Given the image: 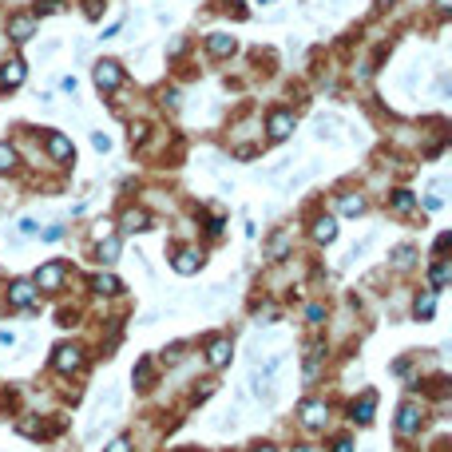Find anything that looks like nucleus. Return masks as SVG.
<instances>
[{
	"instance_id": "obj_1",
	"label": "nucleus",
	"mask_w": 452,
	"mask_h": 452,
	"mask_svg": "<svg viewBox=\"0 0 452 452\" xmlns=\"http://www.w3.org/2000/svg\"><path fill=\"white\" fill-rule=\"evenodd\" d=\"M92 76H96V88H99V92H115V88L123 83V68L115 64V60H99Z\"/></svg>"
},
{
	"instance_id": "obj_2",
	"label": "nucleus",
	"mask_w": 452,
	"mask_h": 452,
	"mask_svg": "<svg viewBox=\"0 0 452 452\" xmlns=\"http://www.w3.org/2000/svg\"><path fill=\"white\" fill-rule=\"evenodd\" d=\"M298 417H302L306 429H322L325 420H329V409H325V401H302L298 404Z\"/></svg>"
},
{
	"instance_id": "obj_3",
	"label": "nucleus",
	"mask_w": 452,
	"mask_h": 452,
	"mask_svg": "<svg viewBox=\"0 0 452 452\" xmlns=\"http://www.w3.org/2000/svg\"><path fill=\"white\" fill-rule=\"evenodd\" d=\"M274 341H286V333H282V329H274V333H254V338H250V345H246V353H250V365H258L262 357H266V349H270Z\"/></svg>"
},
{
	"instance_id": "obj_4",
	"label": "nucleus",
	"mask_w": 452,
	"mask_h": 452,
	"mask_svg": "<svg viewBox=\"0 0 452 452\" xmlns=\"http://www.w3.org/2000/svg\"><path fill=\"white\" fill-rule=\"evenodd\" d=\"M64 262L56 258V262H48V266H44V270H40V274H36V282L32 286H40V290H60V282H64Z\"/></svg>"
},
{
	"instance_id": "obj_5",
	"label": "nucleus",
	"mask_w": 452,
	"mask_h": 452,
	"mask_svg": "<svg viewBox=\"0 0 452 452\" xmlns=\"http://www.w3.org/2000/svg\"><path fill=\"white\" fill-rule=\"evenodd\" d=\"M8 302H12V306H20V309H28L36 302V286L32 282H24V278H20V282H12V286H8Z\"/></svg>"
},
{
	"instance_id": "obj_6",
	"label": "nucleus",
	"mask_w": 452,
	"mask_h": 452,
	"mask_svg": "<svg viewBox=\"0 0 452 452\" xmlns=\"http://www.w3.org/2000/svg\"><path fill=\"white\" fill-rule=\"evenodd\" d=\"M80 365H83V353L76 345H60L56 349V369L60 373H72V369H80Z\"/></svg>"
},
{
	"instance_id": "obj_7",
	"label": "nucleus",
	"mask_w": 452,
	"mask_h": 452,
	"mask_svg": "<svg viewBox=\"0 0 452 452\" xmlns=\"http://www.w3.org/2000/svg\"><path fill=\"white\" fill-rule=\"evenodd\" d=\"M8 36H12L17 44L32 40V36H36V20L32 17H12V20H8Z\"/></svg>"
},
{
	"instance_id": "obj_8",
	"label": "nucleus",
	"mask_w": 452,
	"mask_h": 452,
	"mask_svg": "<svg viewBox=\"0 0 452 452\" xmlns=\"http://www.w3.org/2000/svg\"><path fill=\"white\" fill-rule=\"evenodd\" d=\"M318 171H322V163H306V167H302L298 175H290V178H286V183H282V191H286V194L302 191V187H306V183H309V178H314V175H318Z\"/></svg>"
},
{
	"instance_id": "obj_9",
	"label": "nucleus",
	"mask_w": 452,
	"mask_h": 452,
	"mask_svg": "<svg viewBox=\"0 0 452 452\" xmlns=\"http://www.w3.org/2000/svg\"><path fill=\"white\" fill-rule=\"evenodd\" d=\"M290 131H294V115L290 112H282V107L270 112V139H286Z\"/></svg>"
},
{
	"instance_id": "obj_10",
	"label": "nucleus",
	"mask_w": 452,
	"mask_h": 452,
	"mask_svg": "<svg viewBox=\"0 0 452 452\" xmlns=\"http://www.w3.org/2000/svg\"><path fill=\"white\" fill-rule=\"evenodd\" d=\"M397 429H401L404 436H413L420 429V409L417 404H401V417H397Z\"/></svg>"
},
{
	"instance_id": "obj_11",
	"label": "nucleus",
	"mask_w": 452,
	"mask_h": 452,
	"mask_svg": "<svg viewBox=\"0 0 452 452\" xmlns=\"http://www.w3.org/2000/svg\"><path fill=\"white\" fill-rule=\"evenodd\" d=\"M230 353H234V349H230V341H226V338H218V341H210V353H207V361L214 365V369H223V365H230Z\"/></svg>"
},
{
	"instance_id": "obj_12",
	"label": "nucleus",
	"mask_w": 452,
	"mask_h": 452,
	"mask_svg": "<svg viewBox=\"0 0 452 452\" xmlns=\"http://www.w3.org/2000/svg\"><path fill=\"white\" fill-rule=\"evenodd\" d=\"M171 266H175L178 274H194V270L203 266V254H198V250H178V254H175V262H171Z\"/></svg>"
},
{
	"instance_id": "obj_13",
	"label": "nucleus",
	"mask_w": 452,
	"mask_h": 452,
	"mask_svg": "<svg viewBox=\"0 0 452 452\" xmlns=\"http://www.w3.org/2000/svg\"><path fill=\"white\" fill-rule=\"evenodd\" d=\"M207 52H210V56H230V52H234V36L210 32V36H207Z\"/></svg>"
},
{
	"instance_id": "obj_14",
	"label": "nucleus",
	"mask_w": 452,
	"mask_h": 452,
	"mask_svg": "<svg viewBox=\"0 0 452 452\" xmlns=\"http://www.w3.org/2000/svg\"><path fill=\"white\" fill-rule=\"evenodd\" d=\"M0 83H4V88H17V83H24V60H8V64L0 68Z\"/></svg>"
},
{
	"instance_id": "obj_15",
	"label": "nucleus",
	"mask_w": 452,
	"mask_h": 452,
	"mask_svg": "<svg viewBox=\"0 0 452 452\" xmlns=\"http://www.w3.org/2000/svg\"><path fill=\"white\" fill-rule=\"evenodd\" d=\"M314 238H318V243H333V238H338V223H333L329 214L314 218Z\"/></svg>"
},
{
	"instance_id": "obj_16",
	"label": "nucleus",
	"mask_w": 452,
	"mask_h": 452,
	"mask_svg": "<svg viewBox=\"0 0 452 452\" xmlns=\"http://www.w3.org/2000/svg\"><path fill=\"white\" fill-rule=\"evenodd\" d=\"M338 210L345 218H357V214H365V198H361V194H341Z\"/></svg>"
},
{
	"instance_id": "obj_17",
	"label": "nucleus",
	"mask_w": 452,
	"mask_h": 452,
	"mask_svg": "<svg viewBox=\"0 0 452 452\" xmlns=\"http://www.w3.org/2000/svg\"><path fill=\"white\" fill-rule=\"evenodd\" d=\"M338 119H333V115H318V119H314V135H318V139H329V143H333V139H338Z\"/></svg>"
},
{
	"instance_id": "obj_18",
	"label": "nucleus",
	"mask_w": 452,
	"mask_h": 452,
	"mask_svg": "<svg viewBox=\"0 0 452 452\" xmlns=\"http://www.w3.org/2000/svg\"><path fill=\"white\" fill-rule=\"evenodd\" d=\"M48 151H52V159H72V143H68L60 131H52L48 135Z\"/></svg>"
},
{
	"instance_id": "obj_19",
	"label": "nucleus",
	"mask_w": 452,
	"mask_h": 452,
	"mask_svg": "<svg viewBox=\"0 0 452 452\" xmlns=\"http://www.w3.org/2000/svg\"><path fill=\"white\" fill-rule=\"evenodd\" d=\"M119 258V238L115 234H103L99 238V262H115Z\"/></svg>"
},
{
	"instance_id": "obj_20",
	"label": "nucleus",
	"mask_w": 452,
	"mask_h": 452,
	"mask_svg": "<svg viewBox=\"0 0 452 452\" xmlns=\"http://www.w3.org/2000/svg\"><path fill=\"white\" fill-rule=\"evenodd\" d=\"M373 404H377V397H373V393H365V397H361V404H353V420L369 424V420H373Z\"/></svg>"
},
{
	"instance_id": "obj_21",
	"label": "nucleus",
	"mask_w": 452,
	"mask_h": 452,
	"mask_svg": "<svg viewBox=\"0 0 452 452\" xmlns=\"http://www.w3.org/2000/svg\"><path fill=\"white\" fill-rule=\"evenodd\" d=\"M147 226H151V218H147L143 210H127V214H123V230H131V234H135V230H147Z\"/></svg>"
},
{
	"instance_id": "obj_22",
	"label": "nucleus",
	"mask_w": 452,
	"mask_h": 452,
	"mask_svg": "<svg viewBox=\"0 0 452 452\" xmlns=\"http://www.w3.org/2000/svg\"><path fill=\"white\" fill-rule=\"evenodd\" d=\"M290 167H294V155H282V159L270 167V171H258V178H270V183H274V178H282L286 171H290Z\"/></svg>"
},
{
	"instance_id": "obj_23",
	"label": "nucleus",
	"mask_w": 452,
	"mask_h": 452,
	"mask_svg": "<svg viewBox=\"0 0 452 452\" xmlns=\"http://www.w3.org/2000/svg\"><path fill=\"white\" fill-rule=\"evenodd\" d=\"M373 243H377V230H373V234H365L361 243H353V246H349V254H345V266H349V262H357V258H361V254H365V250H369Z\"/></svg>"
},
{
	"instance_id": "obj_24",
	"label": "nucleus",
	"mask_w": 452,
	"mask_h": 452,
	"mask_svg": "<svg viewBox=\"0 0 452 452\" xmlns=\"http://www.w3.org/2000/svg\"><path fill=\"white\" fill-rule=\"evenodd\" d=\"M413 207H417L413 191H393V210H397V214H409Z\"/></svg>"
},
{
	"instance_id": "obj_25",
	"label": "nucleus",
	"mask_w": 452,
	"mask_h": 452,
	"mask_svg": "<svg viewBox=\"0 0 452 452\" xmlns=\"http://www.w3.org/2000/svg\"><path fill=\"white\" fill-rule=\"evenodd\" d=\"M433 309H436V290H429L424 298H417L413 314H417V318H433Z\"/></svg>"
},
{
	"instance_id": "obj_26",
	"label": "nucleus",
	"mask_w": 452,
	"mask_h": 452,
	"mask_svg": "<svg viewBox=\"0 0 452 452\" xmlns=\"http://www.w3.org/2000/svg\"><path fill=\"white\" fill-rule=\"evenodd\" d=\"M96 290L99 294H119V290H123V282H119L115 274H99L96 278Z\"/></svg>"
},
{
	"instance_id": "obj_27",
	"label": "nucleus",
	"mask_w": 452,
	"mask_h": 452,
	"mask_svg": "<svg viewBox=\"0 0 452 452\" xmlns=\"http://www.w3.org/2000/svg\"><path fill=\"white\" fill-rule=\"evenodd\" d=\"M449 278H452V266H449V262H436V266H433V290L449 286Z\"/></svg>"
},
{
	"instance_id": "obj_28",
	"label": "nucleus",
	"mask_w": 452,
	"mask_h": 452,
	"mask_svg": "<svg viewBox=\"0 0 452 452\" xmlns=\"http://www.w3.org/2000/svg\"><path fill=\"white\" fill-rule=\"evenodd\" d=\"M413 258H417V250H413V246H401V250L393 254V266H397V270H409V266H413Z\"/></svg>"
},
{
	"instance_id": "obj_29",
	"label": "nucleus",
	"mask_w": 452,
	"mask_h": 452,
	"mask_svg": "<svg viewBox=\"0 0 452 452\" xmlns=\"http://www.w3.org/2000/svg\"><path fill=\"white\" fill-rule=\"evenodd\" d=\"M131 377H135V385L143 389L147 381H151V357H143V361H139V365H135V373H131Z\"/></svg>"
},
{
	"instance_id": "obj_30",
	"label": "nucleus",
	"mask_w": 452,
	"mask_h": 452,
	"mask_svg": "<svg viewBox=\"0 0 452 452\" xmlns=\"http://www.w3.org/2000/svg\"><path fill=\"white\" fill-rule=\"evenodd\" d=\"M12 167H17V151H12L8 143H0V175L12 171Z\"/></svg>"
},
{
	"instance_id": "obj_31",
	"label": "nucleus",
	"mask_w": 452,
	"mask_h": 452,
	"mask_svg": "<svg viewBox=\"0 0 452 452\" xmlns=\"http://www.w3.org/2000/svg\"><path fill=\"white\" fill-rule=\"evenodd\" d=\"M17 230L24 234V238H28V234H36V230H40V223H36L32 214H28V218H20V223H17Z\"/></svg>"
},
{
	"instance_id": "obj_32",
	"label": "nucleus",
	"mask_w": 452,
	"mask_h": 452,
	"mask_svg": "<svg viewBox=\"0 0 452 452\" xmlns=\"http://www.w3.org/2000/svg\"><path fill=\"white\" fill-rule=\"evenodd\" d=\"M107 452H131V440L127 436H115L112 444H107Z\"/></svg>"
},
{
	"instance_id": "obj_33",
	"label": "nucleus",
	"mask_w": 452,
	"mask_h": 452,
	"mask_svg": "<svg viewBox=\"0 0 452 452\" xmlns=\"http://www.w3.org/2000/svg\"><path fill=\"white\" fill-rule=\"evenodd\" d=\"M44 238H48V243H56V238H64V223H52L48 230H44Z\"/></svg>"
},
{
	"instance_id": "obj_34",
	"label": "nucleus",
	"mask_w": 452,
	"mask_h": 452,
	"mask_svg": "<svg viewBox=\"0 0 452 452\" xmlns=\"http://www.w3.org/2000/svg\"><path fill=\"white\" fill-rule=\"evenodd\" d=\"M92 143H96V151H112V139H107L103 131H96V135H92Z\"/></svg>"
},
{
	"instance_id": "obj_35",
	"label": "nucleus",
	"mask_w": 452,
	"mask_h": 452,
	"mask_svg": "<svg viewBox=\"0 0 452 452\" xmlns=\"http://www.w3.org/2000/svg\"><path fill=\"white\" fill-rule=\"evenodd\" d=\"M306 318H309V322H314V325H322L325 309H322V306H309V309H306Z\"/></svg>"
},
{
	"instance_id": "obj_36",
	"label": "nucleus",
	"mask_w": 452,
	"mask_h": 452,
	"mask_svg": "<svg viewBox=\"0 0 452 452\" xmlns=\"http://www.w3.org/2000/svg\"><path fill=\"white\" fill-rule=\"evenodd\" d=\"M56 8H60L56 0H36V12H40V17H44V12H56Z\"/></svg>"
},
{
	"instance_id": "obj_37",
	"label": "nucleus",
	"mask_w": 452,
	"mask_h": 452,
	"mask_svg": "<svg viewBox=\"0 0 452 452\" xmlns=\"http://www.w3.org/2000/svg\"><path fill=\"white\" fill-rule=\"evenodd\" d=\"M333 452H353V440H345V436H341L338 444H333Z\"/></svg>"
},
{
	"instance_id": "obj_38",
	"label": "nucleus",
	"mask_w": 452,
	"mask_h": 452,
	"mask_svg": "<svg viewBox=\"0 0 452 452\" xmlns=\"http://www.w3.org/2000/svg\"><path fill=\"white\" fill-rule=\"evenodd\" d=\"M12 341H17V338H12L8 329H0V345H12Z\"/></svg>"
},
{
	"instance_id": "obj_39",
	"label": "nucleus",
	"mask_w": 452,
	"mask_h": 452,
	"mask_svg": "<svg viewBox=\"0 0 452 452\" xmlns=\"http://www.w3.org/2000/svg\"><path fill=\"white\" fill-rule=\"evenodd\" d=\"M294 452H318V449H314V444H298Z\"/></svg>"
},
{
	"instance_id": "obj_40",
	"label": "nucleus",
	"mask_w": 452,
	"mask_h": 452,
	"mask_svg": "<svg viewBox=\"0 0 452 452\" xmlns=\"http://www.w3.org/2000/svg\"><path fill=\"white\" fill-rule=\"evenodd\" d=\"M436 8H452V0H436Z\"/></svg>"
},
{
	"instance_id": "obj_41",
	"label": "nucleus",
	"mask_w": 452,
	"mask_h": 452,
	"mask_svg": "<svg viewBox=\"0 0 452 452\" xmlns=\"http://www.w3.org/2000/svg\"><path fill=\"white\" fill-rule=\"evenodd\" d=\"M254 452H278V449H270V444H262V449H254Z\"/></svg>"
},
{
	"instance_id": "obj_42",
	"label": "nucleus",
	"mask_w": 452,
	"mask_h": 452,
	"mask_svg": "<svg viewBox=\"0 0 452 452\" xmlns=\"http://www.w3.org/2000/svg\"><path fill=\"white\" fill-rule=\"evenodd\" d=\"M377 4H381V8H389V4H393V0H377Z\"/></svg>"
},
{
	"instance_id": "obj_43",
	"label": "nucleus",
	"mask_w": 452,
	"mask_h": 452,
	"mask_svg": "<svg viewBox=\"0 0 452 452\" xmlns=\"http://www.w3.org/2000/svg\"><path fill=\"white\" fill-rule=\"evenodd\" d=\"M258 4H278V0H258Z\"/></svg>"
}]
</instances>
